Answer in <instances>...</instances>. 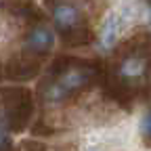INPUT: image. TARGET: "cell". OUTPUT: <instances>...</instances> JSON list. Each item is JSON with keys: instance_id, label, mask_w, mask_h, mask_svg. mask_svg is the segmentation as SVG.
<instances>
[{"instance_id": "cell-5", "label": "cell", "mask_w": 151, "mask_h": 151, "mask_svg": "<svg viewBox=\"0 0 151 151\" xmlns=\"http://www.w3.org/2000/svg\"><path fill=\"white\" fill-rule=\"evenodd\" d=\"M52 46H55V32L42 21L40 23H32L27 34H25V40H23L25 55L32 57V59H36V61H40L46 55H50Z\"/></svg>"}, {"instance_id": "cell-2", "label": "cell", "mask_w": 151, "mask_h": 151, "mask_svg": "<svg viewBox=\"0 0 151 151\" xmlns=\"http://www.w3.org/2000/svg\"><path fill=\"white\" fill-rule=\"evenodd\" d=\"M52 23L65 46H86L92 40V32L84 21V15L73 2H52Z\"/></svg>"}, {"instance_id": "cell-4", "label": "cell", "mask_w": 151, "mask_h": 151, "mask_svg": "<svg viewBox=\"0 0 151 151\" xmlns=\"http://www.w3.org/2000/svg\"><path fill=\"white\" fill-rule=\"evenodd\" d=\"M4 99V122L9 130L21 132L34 113V97L25 86H9L0 90Z\"/></svg>"}, {"instance_id": "cell-7", "label": "cell", "mask_w": 151, "mask_h": 151, "mask_svg": "<svg viewBox=\"0 0 151 151\" xmlns=\"http://www.w3.org/2000/svg\"><path fill=\"white\" fill-rule=\"evenodd\" d=\"M40 71V63L36 59L27 55H19V57H13L6 65V78L13 80V82H25V80H32L38 76Z\"/></svg>"}, {"instance_id": "cell-1", "label": "cell", "mask_w": 151, "mask_h": 151, "mask_svg": "<svg viewBox=\"0 0 151 151\" xmlns=\"http://www.w3.org/2000/svg\"><path fill=\"white\" fill-rule=\"evenodd\" d=\"M99 76V63L76 57L55 59L46 84L42 86V97L46 103H63L78 92H84Z\"/></svg>"}, {"instance_id": "cell-3", "label": "cell", "mask_w": 151, "mask_h": 151, "mask_svg": "<svg viewBox=\"0 0 151 151\" xmlns=\"http://www.w3.org/2000/svg\"><path fill=\"white\" fill-rule=\"evenodd\" d=\"M151 59L143 48H128L113 67V84L120 92L141 88L149 80Z\"/></svg>"}, {"instance_id": "cell-10", "label": "cell", "mask_w": 151, "mask_h": 151, "mask_svg": "<svg viewBox=\"0 0 151 151\" xmlns=\"http://www.w3.org/2000/svg\"><path fill=\"white\" fill-rule=\"evenodd\" d=\"M147 23H149V27H151V11H149V15H147Z\"/></svg>"}, {"instance_id": "cell-6", "label": "cell", "mask_w": 151, "mask_h": 151, "mask_svg": "<svg viewBox=\"0 0 151 151\" xmlns=\"http://www.w3.org/2000/svg\"><path fill=\"white\" fill-rule=\"evenodd\" d=\"M132 19V13H130V6H120L116 11H111L101 23V32H99V44L103 48H113V44H116L120 40L122 32L128 27Z\"/></svg>"}, {"instance_id": "cell-8", "label": "cell", "mask_w": 151, "mask_h": 151, "mask_svg": "<svg viewBox=\"0 0 151 151\" xmlns=\"http://www.w3.org/2000/svg\"><path fill=\"white\" fill-rule=\"evenodd\" d=\"M139 130H141V137L147 145H151V109H147L141 118V124H139Z\"/></svg>"}, {"instance_id": "cell-9", "label": "cell", "mask_w": 151, "mask_h": 151, "mask_svg": "<svg viewBox=\"0 0 151 151\" xmlns=\"http://www.w3.org/2000/svg\"><path fill=\"white\" fill-rule=\"evenodd\" d=\"M9 126L0 124V151H13V143H11V137L6 132Z\"/></svg>"}]
</instances>
